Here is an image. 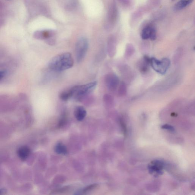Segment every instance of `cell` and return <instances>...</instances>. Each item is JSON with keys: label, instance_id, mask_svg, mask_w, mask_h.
<instances>
[{"label": "cell", "instance_id": "1", "mask_svg": "<svg viewBox=\"0 0 195 195\" xmlns=\"http://www.w3.org/2000/svg\"><path fill=\"white\" fill-rule=\"evenodd\" d=\"M72 55L69 52L56 56L50 60L48 68L53 71L60 72L71 68L74 65Z\"/></svg>", "mask_w": 195, "mask_h": 195}, {"label": "cell", "instance_id": "2", "mask_svg": "<svg viewBox=\"0 0 195 195\" xmlns=\"http://www.w3.org/2000/svg\"><path fill=\"white\" fill-rule=\"evenodd\" d=\"M97 82L94 81L85 85H76L70 88L72 97L81 101L89 94L96 88Z\"/></svg>", "mask_w": 195, "mask_h": 195}, {"label": "cell", "instance_id": "3", "mask_svg": "<svg viewBox=\"0 0 195 195\" xmlns=\"http://www.w3.org/2000/svg\"><path fill=\"white\" fill-rule=\"evenodd\" d=\"M88 42L85 38H81L78 40L76 45L75 53L77 62H82L86 56L88 48Z\"/></svg>", "mask_w": 195, "mask_h": 195}, {"label": "cell", "instance_id": "4", "mask_svg": "<svg viewBox=\"0 0 195 195\" xmlns=\"http://www.w3.org/2000/svg\"><path fill=\"white\" fill-rule=\"evenodd\" d=\"M150 64L156 72L163 75L165 74L170 67V61L168 58H164L159 60L155 58H152L150 59Z\"/></svg>", "mask_w": 195, "mask_h": 195}, {"label": "cell", "instance_id": "5", "mask_svg": "<svg viewBox=\"0 0 195 195\" xmlns=\"http://www.w3.org/2000/svg\"><path fill=\"white\" fill-rule=\"evenodd\" d=\"M105 82L108 89L113 91L116 89L119 85V79L114 73H109L105 76Z\"/></svg>", "mask_w": 195, "mask_h": 195}, {"label": "cell", "instance_id": "6", "mask_svg": "<svg viewBox=\"0 0 195 195\" xmlns=\"http://www.w3.org/2000/svg\"><path fill=\"white\" fill-rule=\"evenodd\" d=\"M55 32L52 30H45L36 31L33 36L36 39L46 40V41L52 39L55 36Z\"/></svg>", "mask_w": 195, "mask_h": 195}, {"label": "cell", "instance_id": "7", "mask_svg": "<svg viewBox=\"0 0 195 195\" xmlns=\"http://www.w3.org/2000/svg\"><path fill=\"white\" fill-rule=\"evenodd\" d=\"M142 39H150L151 41H154L156 38V31L155 28L152 26H149L144 28L142 33Z\"/></svg>", "mask_w": 195, "mask_h": 195}, {"label": "cell", "instance_id": "8", "mask_svg": "<svg viewBox=\"0 0 195 195\" xmlns=\"http://www.w3.org/2000/svg\"><path fill=\"white\" fill-rule=\"evenodd\" d=\"M86 110L82 106H78L74 111V115L78 121H82L86 116Z\"/></svg>", "mask_w": 195, "mask_h": 195}, {"label": "cell", "instance_id": "9", "mask_svg": "<svg viewBox=\"0 0 195 195\" xmlns=\"http://www.w3.org/2000/svg\"><path fill=\"white\" fill-rule=\"evenodd\" d=\"M193 1L194 0H180L174 6V10L176 11H179L184 9L191 5Z\"/></svg>", "mask_w": 195, "mask_h": 195}, {"label": "cell", "instance_id": "10", "mask_svg": "<svg viewBox=\"0 0 195 195\" xmlns=\"http://www.w3.org/2000/svg\"><path fill=\"white\" fill-rule=\"evenodd\" d=\"M18 156L21 159L25 160L30 154V149L27 146H22L18 149Z\"/></svg>", "mask_w": 195, "mask_h": 195}, {"label": "cell", "instance_id": "11", "mask_svg": "<svg viewBox=\"0 0 195 195\" xmlns=\"http://www.w3.org/2000/svg\"><path fill=\"white\" fill-rule=\"evenodd\" d=\"M59 97H60L61 100L62 101H67L69 100V99L72 98V93H71L70 89L68 90L62 92L60 94Z\"/></svg>", "mask_w": 195, "mask_h": 195}, {"label": "cell", "instance_id": "12", "mask_svg": "<svg viewBox=\"0 0 195 195\" xmlns=\"http://www.w3.org/2000/svg\"><path fill=\"white\" fill-rule=\"evenodd\" d=\"M56 152L58 154H66L67 153V150L66 146L62 143H58L55 148Z\"/></svg>", "mask_w": 195, "mask_h": 195}, {"label": "cell", "instance_id": "13", "mask_svg": "<svg viewBox=\"0 0 195 195\" xmlns=\"http://www.w3.org/2000/svg\"><path fill=\"white\" fill-rule=\"evenodd\" d=\"M126 85L124 83L122 82L120 85L119 90H118V94L121 96H122L126 94Z\"/></svg>", "mask_w": 195, "mask_h": 195}, {"label": "cell", "instance_id": "14", "mask_svg": "<svg viewBox=\"0 0 195 195\" xmlns=\"http://www.w3.org/2000/svg\"><path fill=\"white\" fill-rule=\"evenodd\" d=\"M103 100L106 103L112 104L113 102V101H114V99L111 95L107 94L104 95L103 97Z\"/></svg>", "mask_w": 195, "mask_h": 195}, {"label": "cell", "instance_id": "15", "mask_svg": "<svg viewBox=\"0 0 195 195\" xmlns=\"http://www.w3.org/2000/svg\"><path fill=\"white\" fill-rule=\"evenodd\" d=\"M97 186L98 185L97 184H95L87 186V187L83 189V192L86 193L88 192V191H91L92 190L95 189V188L97 187Z\"/></svg>", "mask_w": 195, "mask_h": 195}, {"label": "cell", "instance_id": "16", "mask_svg": "<svg viewBox=\"0 0 195 195\" xmlns=\"http://www.w3.org/2000/svg\"><path fill=\"white\" fill-rule=\"evenodd\" d=\"M66 121H67V117L65 115H64L62 116V118H61L60 122H59L58 127L59 128H60L61 127L63 126V125L65 124Z\"/></svg>", "mask_w": 195, "mask_h": 195}, {"label": "cell", "instance_id": "17", "mask_svg": "<svg viewBox=\"0 0 195 195\" xmlns=\"http://www.w3.org/2000/svg\"><path fill=\"white\" fill-rule=\"evenodd\" d=\"M69 189V187L68 186H66V187H64L62 188L53 191V194H54L55 193H61L65 192V191H67Z\"/></svg>", "mask_w": 195, "mask_h": 195}, {"label": "cell", "instance_id": "18", "mask_svg": "<svg viewBox=\"0 0 195 195\" xmlns=\"http://www.w3.org/2000/svg\"><path fill=\"white\" fill-rule=\"evenodd\" d=\"M134 50L133 47H132L131 46H128L126 49V53L128 56L131 55L132 54H133Z\"/></svg>", "mask_w": 195, "mask_h": 195}, {"label": "cell", "instance_id": "19", "mask_svg": "<svg viewBox=\"0 0 195 195\" xmlns=\"http://www.w3.org/2000/svg\"><path fill=\"white\" fill-rule=\"evenodd\" d=\"M162 128L163 129H166L170 130L172 132L175 131V129L173 127L168 125H163V126H162Z\"/></svg>", "mask_w": 195, "mask_h": 195}, {"label": "cell", "instance_id": "20", "mask_svg": "<svg viewBox=\"0 0 195 195\" xmlns=\"http://www.w3.org/2000/svg\"><path fill=\"white\" fill-rule=\"evenodd\" d=\"M3 8H4V7H3L2 3L0 2V13H2V12Z\"/></svg>", "mask_w": 195, "mask_h": 195}, {"label": "cell", "instance_id": "21", "mask_svg": "<svg viewBox=\"0 0 195 195\" xmlns=\"http://www.w3.org/2000/svg\"><path fill=\"white\" fill-rule=\"evenodd\" d=\"M4 21L3 19L0 18V27H1L2 26L3 24H4Z\"/></svg>", "mask_w": 195, "mask_h": 195}, {"label": "cell", "instance_id": "22", "mask_svg": "<svg viewBox=\"0 0 195 195\" xmlns=\"http://www.w3.org/2000/svg\"><path fill=\"white\" fill-rule=\"evenodd\" d=\"M172 1H173V0H172Z\"/></svg>", "mask_w": 195, "mask_h": 195}]
</instances>
